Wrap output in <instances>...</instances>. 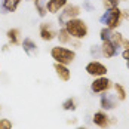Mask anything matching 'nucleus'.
<instances>
[{"label": "nucleus", "mask_w": 129, "mask_h": 129, "mask_svg": "<svg viewBox=\"0 0 129 129\" xmlns=\"http://www.w3.org/2000/svg\"><path fill=\"white\" fill-rule=\"evenodd\" d=\"M71 46H73L74 49H80V48H82V40L73 39V40H71Z\"/></svg>", "instance_id": "nucleus-27"}, {"label": "nucleus", "mask_w": 129, "mask_h": 129, "mask_svg": "<svg viewBox=\"0 0 129 129\" xmlns=\"http://www.w3.org/2000/svg\"><path fill=\"white\" fill-rule=\"evenodd\" d=\"M110 89H113V82L107 76H101V77H95L90 83V92L93 95H101L105 93Z\"/></svg>", "instance_id": "nucleus-6"}, {"label": "nucleus", "mask_w": 129, "mask_h": 129, "mask_svg": "<svg viewBox=\"0 0 129 129\" xmlns=\"http://www.w3.org/2000/svg\"><path fill=\"white\" fill-rule=\"evenodd\" d=\"M90 55L96 59V56H101V49H100V46H96V45H93V46H90Z\"/></svg>", "instance_id": "nucleus-24"}, {"label": "nucleus", "mask_w": 129, "mask_h": 129, "mask_svg": "<svg viewBox=\"0 0 129 129\" xmlns=\"http://www.w3.org/2000/svg\"><path fill=\"white\" fill-rule=\"evenodd\" d=\"M34 8H36V12L39 15L40 18H45L46 16V2L45 0H37V2H34Z\"/></svg>", "instance_id": "nucleus-19"}, {"label": "nucleus", "mask_w": 129, "mask_h": 129, "mask_svg": "<svg viewBox=\"0 0 129 129\" xmlns=\"http://www.w3.org/2000/svg\"><path fill=\"white\" fill-rule=\"evenodd\" d=\"M51 58L58 64L70 65L76 59V51L70 49V48H65L62 45H56V46L51 48Z\"/></svg>", "instance_id": "nucleus-3"}, {"label": "nucleus", "mask_w": 129, "mask_h": 129, "mask_svg": "<svg viewBox=\"0 0 129 129\" xmlns=\"http://www.w3.org/2000/svg\"><path fill=\"white\" fill-rule=\"evenodd\" d=\"M9 46H11V45H9V43H8V45H5V46H3V49H2V51H3V52H8V51H9Z\"/></svg>", "instance_id": "nucleus-29"}, {"label": "nucleus", "mask_w": 129, "mask_h": 129, "mask_svg": "<svg viewBox=\"0 0 129 129\" xmlns=\"http://www.w3.org/2000/svg\"><path fill=\"white\" fill-rule=\"evenodd\" d=\"M56 39H58V42H59V45H62V46H65V45H68V43H71V36L67 33V30H65L64 27H61L59 30H58V34H56Z\"/></svg>", "instance_id": "nucleus-16"}, {"label": "nucleus", "mask_w": 129, "mask_h": 129, "mask_svg": "<svg viewBox=\"0 0 129 129\" xmlns=\"http://www.w3.org/2000/svg\"><path fill=\"white\" fill-rule=\"evenodd\" d=\"M22 0H2V5H0V9L2 13H13L16 12V9L19 8Z\"/></svg>", "instance_id": "nucleus-13"}, {"label": "nucleus", "mask_w": 129, "mask_h": 129, "mask_svg": "<svg viewBox=\"0 0 129 129\" xmlns=\"http://www.w3.org/2000/svg\"><path fill=\"white\" fill-rule=\"evenodd\" d=\"M21 46H22V49H24V52H25L27 55H34V53H37V49H39L37 43L33 39H30V37H25V39L22 40Z\"/></svg>", "instance_id": "nucleus-15"}, {"label": "nucleus", "mask_w": 129, "mask_h": 129, "mask_svg": "<svg viewBox=\"0 0 129 129\" xmlns=\"http://www.w3.org/2000/svg\"><path fill=\"white\" fill-rule=\"evenodd\" d=\"M100 49H101V56H103V58H107V59L114 58V56L119 55V48L111 43V40L103 42L101 46H100Z\"/></svg>", "instance_id": "nucleus-10"}, {"label": "nucleus", "mask_w": 129, "mask_h": 129, "mask_svg": "<svg viewBox=\"0 0 129 129\" xmlns=\"http://www.w3.org/2000/svg\"><path fill=\"white\" fill-rule=\"evenodd\" d=\"M110 40H111V43H113L114 46H117V48H122L125 37H123V34H122L120 31H116V30H114V31L111 33V37H110Z\"/></svg>", "instance_id": "nucleus-20"}, {"label": "nucleus", "mask_w": 129, "mask_h": 129, "mask_svg": "<svg viewBox=\"0 0 129 129\" xmlns=\"http://www.w3.org/2000/svg\"><path fill=\"white\" fill-rule=\"evenodd\" d=\"M92 123L100 129H108L111 125H116V117L108 116V113L104 110H98L92 114Z\"/></svg>", "instance_id": "nucleus-4"}, {"label": "nucleus", "mask_w": 129, "mask_h": 129, "mask_svg": "<svg viewBox=\"0 0 129 129\" xmlns=\"http://www.w3.org/2000/svg\"><path fill=\"white\" fill-rule=\"evenodd\" d=\"M120 2H128V0H120Z\"/></svg>", "instance_id": "nucleus-32"}, {"label": "nucleus", "mask_w": 129, "mask_h": 129, "mask_svg": "<svg viewBox=\"0 0 129 129\" xmlns=\"http://www.w3.org/2000/svg\"><path fill=\"white\" fill-rule=\"evenodd\" d=\"M68 3H70L68 0H48L46 2V11H48V13L56 15V13L61 12Z\"/></svg>", "instance_id": "nucleus-11"}, {"label": "nucleus", "mask_w": 129, "mask_h": 129, "mask_svg": "<svg viewBox=\"0 0 129 129\" xmlns=\"http://www.w3.org/2000/svg\"><path fill=\"white\" fill-rule=\"evenodd\" d=\"M56 34H58V30L55 28L53 22H51V21H43L39 25V36L43 42L55 40L56 39Z\"/></svg>", "instance_id": "nucleus-7"}, {"label": "nucleus", "mask_w": 129, "mask_h": 129, "mask_svg": "<svg viewBox=\"0 0 129 129\" xmlns=\"http://www.w3.org/2000/svg\"><path fill=\"white\" fill-rule=\"evenodd\" d=\"M117 105H119V100H117L116 95H111L108 92L101 93V98H100V107H101V110L111 111V110L117 108Z\"/></svg>", "instance_id": "nucleus-9"}, {"label": "nucleus", "mask_w": 129, "mask_h": 129, "mask_svg": "<svg viewBox=\"0 0 129 129\" xmlns=\"http://www.w3.org/2000/svg\"><path fill=\"white\" fill-rule=\"evenodd\" d=\"M13 128V123L12 120H9V119H0V129H12Z\"/></svg>", "instance_id": "nucleus-23"}, {"label": "nucleus", "mask_w": 129, "mask_h": 129, "mask_svg": "<svg viewBox=\"0 0 129 129\" xmlns=\"http://www.w3.org/2000/svg\"><path fill=\"white\" fill-rule=\"evenodd\" d=\"M122 15H123V21H129V9H122Z\"/></svg>", "instance_id": "nucleus-28"}, {"label": "nucleus", "mask_w": 129, "mask_h": 129, "mask_svg": "<svg viewBox=\"0 0 129 129\" xmlns=\"http://www.w3.org/2000/svg\"><path fill=\"white\" fill-rule=\"evenodd\" d=\"M64 28L71 36V39H76V40H85L89 34V27L86 24V21L82 19V18L68 19L64 24Z\"/></svg>", "instance_id": "nucleus-1"}, {"label": "nucleus", "mask_w": 129, "mask_h": 129, "mask_svg": "<svg viewBox=\"0 0 129 129\" xmlns=\"http://www.w3.org/2000/svg\"><path fill=\"white\" fill-rule=\"evenodd\" d=\"M85 71L92 76V77H101V76H107V73H108V68H107V65H104L101 61H98V59H92L89 61L86 67H85Z\"/></svg>", "instance_id": "nucleus-8"}, {"label": "nucleus", "mask_w": 129, "mask_h": 129, "mask_svg": "<svg viewBox=\"0 0 129 129\" xmlns=\"http://www.w3.org/2000/svg\"><path fill=\"white\" fill-rule=\"evenodd\" d=\"M6 39H8V43L11 46H18L21 45V31L19 28H9L6 31Z\"/></svg>", "instance_id": "nucleus-14"}, {"label": "nucleus", "mask_w": 129, "mask_h": 129, "mask_svg": "<svg viewBox=\"0 0 129 129\" xmlns=\"http://www.w3.org/2000/svg\"><path fill=\"white\" fill-rule=\"evenodd\" d=\"M104 9H111V8H117L120 0H101Z\"/></svg>", "instance_id": "nucleus-22"}, {"label": "nucleus", "mask_w": 129, "mask_h": 129, "mask_svg": "<svg viewBox=\"0 0 129 129\" xmlns=\"http://www.w3.org/2000/svg\"><path fill=\"white\" fill-rule=\"evenodd\" d=\"M61 107H62L64 111H76L77 110V100L74 96H70V98H67V100L62 101Z\"/></svg>", "instance_id": "nucleus-18"}, {"label": "nucleus", "mask_w": 129, "mask_h": 129, "mask_svg": "<svg viewBox=\"0 0 129 129\" xmlns=\"http://www.w3.org/2000/svg\"><path fill=\"white\" fill-rule=\"evenodd\" d=\"M83 9L88 11V12H92V11H95V6L90 3V0H85L83 2Z\"/></svg>", "instance_id": "nucleus-25"}, {"label": "nucleus", "mask_w": 129, "mask_h": 129, "mask_svg": "<svg viewBox=\"0 0 129 129\" xmlns=\"http://www.w3.org/2000/svg\"><path fill=\"white\" fill-rule=\"evenodd\" d=\"M77 129H89V128H86V126H77Z\"/></svg>", "instance_id": "nucleus-30"}, {"label": "nucleus", "mask_w": 129, "mask_h": 129, "mask_svg": "<svg viewBox=\"0 0 129 129\" xmlns=\"http://www.w3.org/2000/svg\"><path fill=\"white\" fill-rule=\"evenodd\" d=\"M53 70H55L56 77L59 79V80H62V82H68V80L71 79V71H70L68 65L53 62Z\"/></svg>", "instance_id": "nucleus-12"}, {"label": "nucleus", "mask_w": 129, "mask_h": 129, "mask_svg": "<svg viewBox=\"0 0 129 129\" xmlns=\"http://www.w3.org/2000/svg\"><path fill=\"white\" fill-rule=\"evenodd\" d=\"M100 22L103 27H107L110 30H117L123 22V15H122V9L117 8H111V9H105V12L100 16Z\"/></svg>", "instance_id": "nucleus-2"}, {"label": "nucleus", "mask_w": 129, "mask_h": 129, "mask_svg": "<svg viewBox=\"0 0 129 129\" xmlns=\"http://www.w3.org/2000/svg\"><path fill=\"white\" fill-rule=\"evenodd\" d=\"M122 58L125 59L126 67H128V70H129V48H128V49H123V51H122Z\"/></svg>", "instance_id": "nucleus-26"}, {"label": "nucleus", "mask_w": 129, "mask_h": 129, "mask_svg": "<svg viewBox=\"0 0 129 129\" xmlns=\"http://www.w3.org/2000/svg\"><path fill=\"white\" fill-rule=\"evenodd\" d=\"M82 13V8L79 5H74V3H68L64 9L59 12L58 15V24L61 27H64V24L68 21V19H73V18H79V15Z\"/></svg>", "instance_id": "nucleus-5"}, {"label": "nucleus", "mask_w": 129, "mask_h": 129, "mask_svg": "<svg viewBox=\"0 0 129 129\" xmlns=\"http://www.w3.org/2000/svg\"><path fill=\"white\" fill-rule=\"evenodd\" d=\"M113 89H114V95L117 96V100L120 101V103H123V101H126V96H128V93H126V89H125V86L122 85V83H113Z\"/></svg>", "instance_id": "nucleus-17"}, {"label": "nucleus", "mask_w": 129, "mask_h": 129, "mask_svg": "<svg viewBox=\"0 0 129 129\" xmlns=\"http://www.w3.org/2000/svg\"><path fill=\"white\" fill-rule=\"evenodd\" d=\"M28 2H33V3H34V2H37V0H28Z\"/></svg>", "instance_id": "nucleus-31"}, {"label": "nucleus", "mask_w": 129, "mask_h": 129, "mask_svg": "<svg viewBox=\"0 0 129 129\" xmlns=\"http://www.w3.org/2000/svg\"><path fill=\"white\" fill-rule=\"evenodd\" d=\"M111 33H113V30H110V28H107V27H103V28L100 30V39H101V42L110 40Z\"/></svg>", "instance_id": "nucleus-21"}]
</instances>
